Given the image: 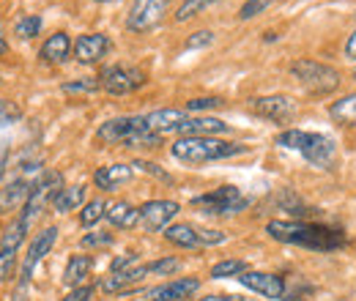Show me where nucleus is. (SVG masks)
<instances>
[{
    "instance_id": "48",
    "label": "nucleus",
    "mask_w": 356,
    "mask_h": 301,
    "mask_svg": "<svg viewBox=\"0 0 356 301\" xmlns=\"http://www.w3.org/2000/svg\"><path fill=\"white\" fill-rule=\"evenodd\" d=\"M354 77H356V69H354Z\"/></svg>"
},
{
    "instance_id": "23",
    "label": "nucleus",
    "mask_w": 356,
    "mask_h": 301,
    "mask_svg": "<svg viewBox=\"0 0 356 301\" xmlns=\"http://www.w3.org/2000/svg\"><path fill=\"white\" fill-rule=\"evenodd\" d=\"M107 222L113 227H124V230L134 227L140 222V209H134L132 203H127V200H118V203H113L107 209Z\"/></svg>"
},
{
    "instance_id": "25",
    "label": "nucleus",
    "mask_w": 356,
    "mask_h": 301,
    "mask_svg": "<svg viewBox=\"0 0 356 301\" xmlns=\"http://www.w3.org/2000/svg\"><path fill=\"white\" fill-rule=\"evenodd\" d=\"M28 230H31V225L22 219V216H17L6 230H3V238H0V250H11V252H17L19 250V244L25 241V236H28Z\"/></svg>"
},
{
    "instance_id": "33",
    "label": "nucleus",
    "mask_w": 356,
    "mask_h": 301,
    "mask_svg": "<svg viewBox=\"0 0 356 301\" xmlns=\"http://www.w3.org/2000/svg\"><path fill=\"white\" fill-rule=\"evenodd\" d=\"M14 268H17V252L0 250V282L11 279L14 277Z\"/></svg>"
},
{
    "instance_id": "43",
    "label": "nucleus",
    "mask_w": 356,
    "mask_h": 301,
    "mask_svg": "<svg viewBox=\"0 0 356 301\" xmlns=\"http://www.w3.org/2000/svg\"><path fill=\"white\" fill-rule=\"evenodd\" d=\"M346 58H351V60H356V31L348 36V42H346Z\"/></svg>"
},
{
    "instance_id": "12",
    "label": "nucleus",
    "mask_w": 356,
    "mask_h": 301,
    "mask_svg": "<svg viewBox=\"0 0 356 301\" xmlns=\"http://www.w3.org/2000/svg\"><path fill=\"white\" fill-rule=\"evenodd\" d=\"M238 282L266 299H282L285 296V279L277 277V274H268V271H244L238 277Z\"/></svg>"
},
{
    "instance_id": "8",
    "label": "nucleus",
    "mask_w": 356,
    "mask_h": 301,
    "mask_svg": "<svg viewBox=\"0 0 356 301\" xmlns=\"http://www.w3.org/2000/svg\"><path fill=\"white\" fill-rule=\"evenodd\" d=\"M55 241H58V227H44L42 233H36V238L31 241V250H28V255H25V263H22V268H19V288H17L19 293H25V288H28V282H31L36 266L52 252Z\"/></svg>"
},
{
    "instance_id": "32",
    "label": "nucleus",
    "mask_w": 356,
    "mask_h": 301,
    "mask_svg": "<svg viewBox=\"0 0 356 301\" xmlns=\"http://www.w3.org/2000/svg\"><path fill=\"white\" fill-rule=\"evenodd\" d=\"M99 88H102L99 80L83 77V80H74V83H63V93H96Z\"/></svg>"
},
{
    "instance_id": "28",
    "label": "nucleus",
    "mask_w": 356,
    "mask_h": 301,
    "mask_svg": "<svg viewBox=\"0 0 356 301\" xmlns=\"http://www.w3.org/2000/svg\"><path fill=\"white\" fill-rule=\"evenodd\" d=\"M217 0H184L176 11V22H186L192 17H197L200 11H206L209 6H214Z\"/></svg>"
},
{
    "instance_id": "13",
    "label": "nucleus",
    "mask_w": 356,
    "mask_h": 301,
    "mask_svg": "<svg viewBox=\"0 0 356 301\" xmlns=\"http://www.w3.org/2000/svg\"><path fill=\"white\" fill-rule=\"evenodd\" d=\"M200 288V279L195 277H184V279H173V282H165V285H156L145 293L148 301H184L189 299L192 293H197Z\"/></svg>"
},
{
    "instance_id": "45",
    "label": "nucleus",
    "mask_w": 356,
    "mask_h": 301,
    "mask_svg": "<svg viewBox=\"0 0 356 301\" xmlns=\"http://www.w3.org/2000/svg\"><path fill=\"white\" fill-rule=\"evenodd\" d=\"M3 172H6V151H0V181H3Z\"/></svg>"
},
{
    "instance_id": "20",
    "label": "nucleus",
    "mask_w": 356,
    "mask_h": 301,
    "mask_svg": "<svg viewBox=\"0 0 356 301\" xmlns=\"http://www.w3.org/2000/svg\"><path fill=\"white\" fill-rule=\"evenodd\" d=\"M72 39L66 36V33H52L44 44H42V60L44 63H63L69 55H72Z\"/></svg>"
},
{
    "instance_id": "5",
    "label": "nucleus",
    "mask_w": 356,
    "mask_h": 301,
    "mask_svg": "<svg viewBox=\"0 0 356 301\" xmlns=\"http://www.w3.org/2000/svg\"><path fill=\"white\" fill-rule=\"evenodd\" d=\"M192 203L197 209H203V214H211V216H233L250 206V200L236 186H220V189H214L209 195L195 197Z\"/></svg>"
},
{
    "instance_id": "18",
    "label": "nucleus",
    "mask_w": 356,
    "mask_h": 301,
    "mask_svg": "<svg viewBox=\"0 0 356 301\" xmlns=\"http://www.w3.org/2000/svg\"><path fill=\"white\" fill-rule=\"evenodd\" d=\"M176 131H181L184 137H214L227 131V124L220 118H186L178 124Z\"/></svg>"
},
{
    "instance_id": "21",
    "label": "nucleus",
    "mask_w": 356,
    "mask_h": 301,
    "mask_svg": "<svg viewBox=\"0 0 356 301\" xmlns=\"http://www.w3.org/2000/svg\"><path fill=\"white\" fill-rule=\"evenodd\" d=\"M83 203H86V186H83V184H77V186H63V189L52 197V209H55L58 214H69V211L80 209Z\"/></svg>"
},
{
    "instance_id": "6",
    "label": "nucleus",
    "mask_w": 356,
    "mask_h": 301,
    "mask_svg": "<svg viewBox=\"0 0 356 301\" xmlns=\"http://www.w3.org/2000/svg\"><path fill=\"white\" fill-rule=\"evenodd\" d=\"M99 83L107 93L113 96H127L134 93L137 88L145 86V74L137 66H127V63H115V66H104L99 74Z\"/></svg>"
},
{
    "instance_id": "14",
    "label": "nucleus",
    "mask_w": 356,
    "mask_h": 301,
    "mask_svg": "<svg viewBox=\"0 0 356 301\" xmlns=\"http://www.w3.org/2000/svg\"><path fill=\"white\" fill-rule=\"evenodd\" d=\"M110 39L104 36V33H86V36H80L77 42H74V58L80 60V63H99L107 52H110Z\"/></svg>"
},
{
    "instance_id": "37",
    "label": "nucleus",
    "mask_w": 356,
    "mask_h": 301,
    "mask_svg": "<svg viewBox=\"0 0 356 301\" xmlns=\"http://www.w3.org/2000/svg\"><path fill=\"white\" fill-rule=\"evenodd\" d=\"M211 42H214V33L211 31H197V33H192L186 39V49H200V47H209Z\"/></svg>"
},
{
    "instance_id": "40",
    "label": "nucleus",
    "mask_w": 356,
    "mask_h": 301,
    "mask_svg": "<svg viewBox=\"0 0 356 301\" xmlns=\"http://www.w3.org/2000/svg\"><path fill=\"white\" fill-rule=\"evenodd\" d=\"M137 263V255L134 252H129V255H124V258H115L113 260V274H118V271H132V266Z\"/></svg>"
},
{
    "instance_id": "35",
    "label": "nucleus",
    "mask_w": 356,
    "mask_h": 301,
    "mask_svg": "<svg viewBox=\"0 0 356 301\" xmlns=\"http://www.w3.org/2000/svg\"><path fill=\"white\" fill-rule=\"evenodd\" d=\"M14 121H19V107L11 104V101H6V99H0V129L3 127H11Z\"/></svg>"
},
{
    "instance_id": "29",
    "label": "nucleus",
    "mask_w": 356,
    "mask_h": 301,
    "mask_svg": "<svg viewBox=\"0 0 356 301\" xmlns=\"http://www.w3.org/2000/svg\"><path fill=\"white\" fill-rule=\"evenodd\" d=\"M102 216H107V203H104L102 197H96V200L86 203V209H83V214H80V222H83V227H90V225H96Z\"/></svg>"
},
{
    "instance_id": "1",
    "label": "nucleus",
    "mask_w": 356,
    "mask_h": 301,
    "mask_svg": "<svg viewBox=\"0 0 356 301\" xmlns=\"http://www.w3.org/2000/svg\"><path fill=\"white\" fill-rule=\"evenodd\" d=\"M266 233L274 241L315 250V252H332V250L346 247V233L343 230H332L326 225H312V222H282V219H274V222L266 225Z\"/></svg>"
},
{
    "instance_id": "38",
    "label": "nucleus",
    "mask_w": 356,
    "mask_h": 301,
    "mask_svg": "<svg viewBox=\"0 0 356 301\" xmlns=\"http://www.w3.org/2000/svg\"><path fill=\"white\" fill-rule=\"evenodd\" d=\"M113 244V233H88L83 238V247H110Z\"/></svg>"
},
{
    "instance_id": "26",
    "label": "nucleus",
    "mask_w": 356,
    "mask_h": 301,
    "mask_svg": "<svg viewBox=\"0 0 356 301\" xmlns=\"http://www.w3.org/2000/svg\"><path fill=\"white\" fill-rule=\"evenodd\" d=\"M329 115L340 124H356V93H348L340 101H334L329 107Z\"/></svg>"
},
{
    "instance_id": "19",
    "label": "nucleus",
    "mask_w": 356,
    "mask_h": 301,
    "mask_svg": "<svg viewBox=\"0 0 356 301\" xmlns=\"http://www.w3.org/2000/svg\"><path fill=\"white\" fill-rule=\"evenodd\" d=\"M181 121H186V113H184V110H173V107H168V110H154V113L145 115L148 129L159 131V134H165V131H176Z\"/></svg>"
},
{
    "instance_id": "10",
    "label": "nucleus",
    "mask_w": 356,
    "mask_h": 301,
    "mask_svg": "<svg viewBox=\"0 0 356 301\" xmlns=\"http://www.w3.org/2000/svg\"><path fill=\"white\" fill-rule=\"evenodd\" d=\"M148 129L145 124V115H121V118H113L107 124H102L96 137L104 143V145H127L137 131Z\"/></svg>"
},
{
    "instance_id": "41",
    "label": "nucleus",
    "mask_w": 356,
    "mask_h": 301,
    "mask_svg": "<svg viewBox=\"0 0 356 301\" xmlns=\"http://www.w3.org/2000/svg\"><path fill=\"white\" fill-rule=\"evenodd\" d=\"M197 233H200V244H206V247L209 244H222L225 238H227L220 230H197Z\"/></svg>"
},
{
    "instance_id": "27",
    "label": "nucleus",
    "mask_w": 356,
    "mask_h": 301,
    "mask_svg": "<svg viewBox=\"0 0 356 301\" xmlns=\"http://www.w3.org/2000/svg\"><path fill=\"white\" fill-rule=\"evenodd\" d=\"M247 271V263L238 258L220 260L217 266H211V279H227V277H241Z\"/></svg>"
},
{
    "instance_id": "16",
    "label": "nucleus",
    "mask_w": 356,
    "mask_h": 301,
    "mask_svg": "<svg viewBox=\"0 0 356 301\" xmlns=\"http://www.w3.org/2000/svg\"><path fill=\"white\" fill-rule=\"evenodd\" d=\"M148 277V266H134L132 271H118V274H110L107 279L99 282V291L104 293H129V285L140 282Z\"/></svg>"
},
{
    "instance_id": "36",
    "label": "nucleus",
    "mask_w": 356,
    "mask_h": 301,
    "mask_svg": "<svg viewBox=\"0 0 356 301\" xmlns=\"http://www.w3.org/2000/svg\"><path fill=\"white\" fill-rule=\"evenodd\" d=\"M214 107H222V99L206 96V99H192V101H186V110H189V113H195V110H214Z\"/></svg>"
},
{
    "instance_id": "2",
    "label": "nucleus",
    "mask_w": 356,
    "mask_h": 301,
    "mask_svg": "<svg viewBox=\"0 0 356 301\" xmlns=\"http://www.w3.org/2000/svg\"><path fill=\"white\" fill-rule=\"evenodd\" d=\"M173 156L184 165H206V162H217V159H230L247 151V145L241 143H227L217 137H181L173 143Z\"/></svg>"
},
{
    "instance_id": "42",
    "label": "nucleus",
    "mask_w": 356,
    "mask_h": 301,
    "mask_svg": "<svg viewBox=\"0 0 356 301\" xmlns=\"http://www.w3.org/2000/svg\"><path fill=\"white\" fill-rule=\"evenodd\" d=\"M134 168H140L143 172H151V175H156V178H162V181H170V175L165 170H159L154 162H134Z\"/></svg>"
},
{
    "instance_id": "30",
    "label": "nucleus",
    "mask_w": 356,
    "mask_h": 301,
    "mask_svg": "<svg viewBox=\"0 0 356 301\" xmlns=\"http://www.w3.org/2000/svg\"><path fill=\"white\" fill-rule=\"evenodd\" d=\"M39 31H42V17H36V14H25L14 28V33L19 39H33V36H39Z\"/></svg>"
},
{
    "instance_id": "7",
    "label": "nucleus",
    "mask_w": 356,
    "mask_h": 301,
    "mask_svg": "<svg viewBox=\"0 0 356 301\" xmlns=\"http://www.w3.org/2000/svg\"><path fill=\"white\" fill-rule=\"evenodd\" d=\"M170 3L173 0H134L129 14H127V28L132 33L154 31L165 19V14L170 11Z\"/></svg>"
},
{
    "instance_id": "24",
    "label": "nucleus",
    "mask_w": 356,
    "mask_h": 301,
    "mask_svg": "<svg viewBox=\"0 0 356 301\" xmlns=\"http://www.w3.org/2000/svg\"><path fill=\"white\" fill-rule=\"evenodd\" d=\"M90 266H93V258L90 255H72L69 263H66V271H63V282L69 288H80L83 279L88 277Z\"/></svg>"
},
{
    "instance_id": "15",
    "label": "nucleus",
    "mask_w": 356,
    "mask_h": 301,
    "mask_svg": "<svg viewBox=\"0 0 356 301\" xmlns=\"http://www.w3.org/2000/svg\"><path fill=\"white\" fill-rule=\"evenodd\" d=\"M31 189H33V181H25V178L8 181V184L0 189V214H8V211H14L17 206H25L28 197H31Z\"/></svg>"
},
{
    "instance_id": "44",
    "label": "nucleus",
    "mask_w": 356,
    "mask_h": 301,
    "mask_svg": "<svg viewBox=\"0 0 356 301\" xmlns=\"http://www.w3.org/2000/svg\"><path fill=\"white\" fill-rule=\"evenodd\" d=\"M197 301H241V299L238 296H220L217 293V296H206V299H197Z\"/></svg>"
},
{
    "instance_id": "17",
    "label": "nucleus",
    "mask_w": 356,
    "mask_h": 301,
    "mask_svg": "<svg viewBox=\"0 0 356 301\" xmlns=\"http://www.w3.org/2000/svg\"><path fill=\"white\" fill-rule=\"evenodd\" d=\"M127 181H132V168L129 165H107V168H99L93 172V184L104 192H115Z\"/></svg>"
},
{
    "instance_id": "31",
    "label": "nucleus",
    "mask_w": 356,
    "mask_h": 301,
    "mask_svg": "<svg viewBox=\"0 0 356 301\" xmlns=\"http://www.w3.org/2000/svg\"><path fill=\"white\" fill-rule=\"evenodd\" d=\"M148 266V274H156V277H170L176 274L181 268V260L176 258H162V260H154V263H145Z\"/></svg>"
},
{
    "instance_id": "9",
    "label": "nucleus",
    "mask_w": 356,
    "mask_h": 301,
    "mask_svg": "<svg viewBox=\"0 0 356 301\" xmlns=\"http://www.w3.org/2000/svg\"><path fill=\"white\" fill-rule=\"evenodd\" d=\"M250 110L266 121H277V124H285L291 121L296 113H299V104L293 96H285V93H271V96H258L250 101Z\"/></svg>"
},
{
    "instance_id": "47",
    "label": "nucleus",
    "mask_w": 356,
    "mask_h": 301,
    "mask_svg": "<svg viewBox=\"0 0 356 301\" xmlns=\"http://www.w3.org/2000/svg\"><path fill=\"white\" fill-rule=\"evenodd\" d=\"M99 3H110V0H99Z\"/></svg>"
},
{
    "instance_id": "4",
    "label": "nucleus",
    "mask_w": 356,
    "mask_h": 301,
    "mask_svg": "<svg viewBox=\"0 0 356 301\" xmlns=\"http://www.w3.org/2000/svg\"><path fill=\"white\" fill-rule=\"evenodd\" d=\"M291 74L307 88L310 93H318V96H326L332 90L340 88V72L329 63H321V60H293L291 63Z\"/></svg>"
},
{
    "instance_id": "22",
    "label": "nucleus",
    "mask_w": 356,
    "mask_h": 301,
    "mask_svg": "<svg viewBox=\"0 0 356 301\" xmlns=\"http://www.w3.org/2000/svg\"><path fill=\"white\" fill-rule=\"evenodd\" d=\"M170 244H176L181 250H197V247H203L200 244V233L192 227V225H170V227H165V233H162Z\"/></svg>"
},
{
    "instance_id": "3",
    "label": "nucleus",
    "mask_w": 356,
    "mask_h": 301,
    "mask_svg": "<svg viewBox=\"0 0 356 301\" xmlns=\"http://www.w3.org/2000/svg\"><path fill=\"white\" fill-rule=\"evenodd\" d=\"M277 145L280 148H291V151H299L310 165L315 168H332L334 162V140L326 137V134H318V131H302V129H288L282 134H277Z\"/></svg>"
},
{
    "instance_id": "39",
    "label": "nucleus",
    "mask_w": 356,
    "mask_h": 301,
    "mask_svg": "<svg viewBox=\"0 0 356 301\" xmlns=\"http://www.w3.org/2000/svg\"><path fill=\"white\" fill-rule=\"evenodd\" d=\"M93 291H96V288H90V285H80V288H72V291L66 293V299H63V301H90Z\"/></svg>"
},
{
    "instance_id": "46",
    "label": "nucleus",
    "mask_w": 356,
    "mask_h": 301,
    "mask_svg": "<svg viewBox=\"0 0 356 301\" xmlns=\"http://www.w3.org/2000/svg\"><path fill=\"white\" fill-rule=\"evenodd\" d=\"M6 52H8V44L3 39V28H0V55H6Z\"/></svg>"
},
{
    "instance_id": "34",
    "label": "nucleus",
    "mask_w": 356,
    "mask_h": 301,
    "mask_svg": "<svg viewBox=\"0 0 356 301\" xmlns=\"http://www.w3.org/2000/svg\"><path fill=\"white\" fill-rule=\"evenodd\" d=\"M271 3H274V0H244V6H241V11H238V19H252V17H258L261 11H266Z\"/></svg>"
},
{
    "instance_id": "11",
    "label": "nucleus",
    "mask_w": 356,
    "mask_h": 301,
    "mask_svg": "<svg viewBox=\"0 0 356 301\" xmlns=\"http://www.w3.org/2000/svg\"><path fill=\"white\" fill-rule=\"evenodd\" d=\"M176 214H178L176 200H148V203L140 206V225L148 233H156V230L170 227V219Z\"/></svg>"
}]
</instances>
